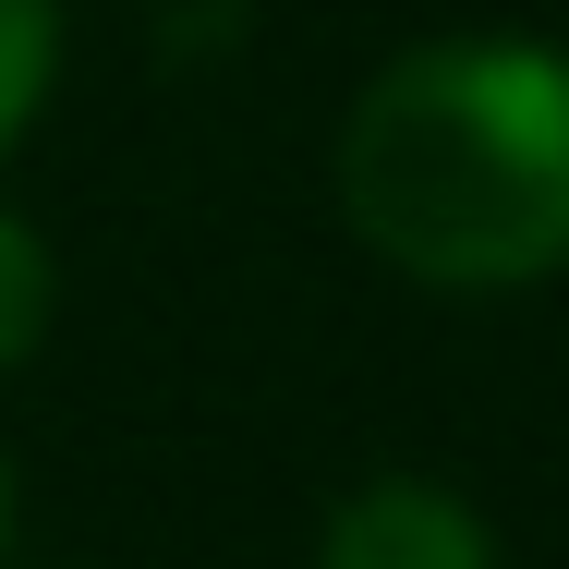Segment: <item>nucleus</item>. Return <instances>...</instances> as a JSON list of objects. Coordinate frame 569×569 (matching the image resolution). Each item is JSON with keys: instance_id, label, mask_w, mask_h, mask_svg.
<instances>
[{"instance_id": "1", "label": "nucleus", "mask_w": 569, "mask_h": 569, "mask_svg": "<svg viewBox=\"0 0 569 569\" xmlns=\"http://www.w3.org/2000/svg\"><path fill=\"white\" fill-rule=\"evenodd\" d=\"M340 219L412 291H533L569 267V49L425 37L340 110Z\"/></svg>"}, {"instance_id": "2", "label": "nucleus", "mask_w": 569, "mask_h": 569, "mask_svg": "<svg viewBox=\"0 0 569 569\" xmlns=\"http://www.w3.org/2000/svg\"><path fill=\"white\" fill-rule=\"evenodd\" d=\"M316 569H497V521L437 472H363L316 521Z\"/></svg>"}, {"instance_id": "3", "label": "nucleus", "mask_w": 569, "mask_h": 569, "mask_svg": "<svg viewBox=\"0 0 569 569\" xmlns=\"http://www.w3.org/2000/svg\"><path fill=\"white\" fill-rule=\"evenodd\" d=\"M49 316H61V254H49V230L24 219V207H0V376L37 363Z\"/></svg>"}, {"instance_id": "4", "label": "nucleus", "mask_w": 569, "mask_h": 569, "mask_svg": "<svg viewBox=\"0 0 569 569\" xmlns=\"http://www.w3.org/2000/svg\"><path fill=\"white\" fill-rule=\"evenodd\" d=\"M49 86H61V0H0V158L37 133Z\"/></svg>"}, {"instance_id": "5", "label": "nucleus", "mask_w": 569, "mask_h": 569, "mask_svg": "<svg viewBox=\"0 0 569 569\" xmlns=\"http://www.w3.org/2000/svg\"><path fill=\"white\" fill-rule=\"evenodd\" d=\"M0 558H12V449H0Z\"/></svg>"}]
</instances>
